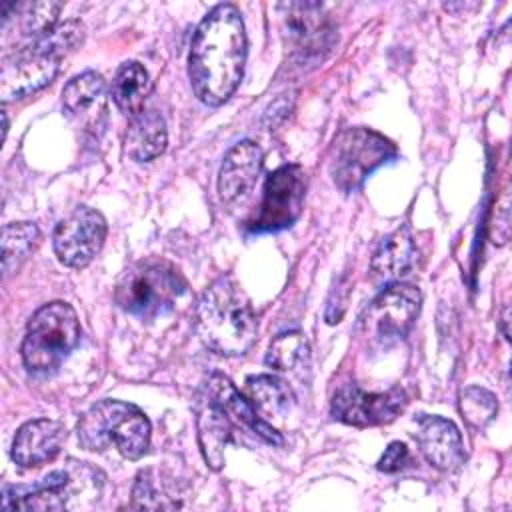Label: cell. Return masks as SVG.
<instances>
[{"mask_svg": "<svg viewBox=\"0 0 512 512\" xmlns=\"http://www.w3.org/2000/svg\"><path fill=\"white\" fill-rule=\"evenodd\" d=\"M246 50L240 10L234 4L214 6L200 20L188 54V78L200 102L220 106L234 94L244 74Z\"/></svg>", "mask_w": 512, "mask_h": 512, "instance_id": "obj_1", "label": "cell"}, {"mask_svg": "<svg viewBox=\"0 0 512 512\" xmlns=\"http://www.w3.org/2000/svg\"><path fill=\"white\" fill-rule=\"evenodd\" d=\"M196 332L204 346L222 356H242L252 348L258 320L234 278L220 276L202 292L196 304Z\"/></svg>", "mask_w": 512, "mask_h": 512, "instance_id": "obj_2", "label": "cell"}, {"mask_svg": "<svg viewBox=\"0 0 512 512\" xmlns=\"http://www.w3.org/2000/svg\"><path fill=\"white\" fill-rule=\"evenodd\" d=\"M150 432V420L138 406L110 398L90 406L76 426L82 448L104 452L114 444L128 460H138L146 454Z\"/></svg>", "mask_w": 512, "mask_h": 512, "instance_id": "obj_3", "label": "cell"}, {"mask_svg": "<svg viewBox=\"0 0 512 512\" xmlns=\"http://www.w3.org/2000/svg\"><path fill=\"white\" fill-rule=\"evenodd\" d=\"M188 284L182 272L164 258H144L128 266L116 282V304L140 318L156 320L174 308Z\"/></svg>", "mask_w": 512, "mask_h": 512, "instance_id": "obj_4", "label": "cell"}, {"mask_svg": "<svg viewBox=\"0 0 512 512\" xmlns=\"http://www.w3.org/2000/svg\"><path fill=\"white\" fill-rule=\"evenodd\" d=\"M82 328L76 310L62 300L40 306L28 320L22 340V362L30 372L56 370L76 348Z\"/></svg>", "mask_w": 512, "mask_h": 512, "instance_id": "obj_5", "label": "cell"}, {"mask_svg": "<svg viewBox=\"0 0 512 512\" xmlns=\"http://www.w3.org/2000/svg\"><path fill=\"white\" fill-rule=\"evenodd\" d=\"M394 156L396 146L382 134L364 126L346 128L334 138L330 174L342 192H354L374 170Z\"/></svg>", "mask_w": 512, "mask_h": 512, "instance_id": "obj_6", "label": "cell"}, {"mask_svg": "<svg viewBox=\"0 0 512 512\" xmlns=\"http://www.w3.org/2000/svg\"><path fill=\"white\" fill-rule=\"evenodd\" d=\"M282 16V38L294 64H318L336 44V28L318 2L278 4Z\"/></svg>", "mask_w": 512, "mask_h": 512, "instance_id": "obj_7", "label": "cell"}, {"mask_svg": "<svg viewBox=\"0 0 512 512\" xmlns=\"http://www.w3.org/2000/svg\"><path fill=\"white\" fill-rule=\"evenodd\" d=\"M422 294L406 282H390L368 304L360 316V330L372 344H392L402 340L420 312Z\"/></svg>", "mask_w": 512, "mask_h": 512, "instance_id": "obj_8", "label": "cell"}, {"mask_svg": "<svg viewBox=\"0 0 512 512\" xmlns=\"http://www.w3.org/2000/svg\"><path fill=\"white\" fill-rule=\"evenodd\" d=\"M62 54L44 40H34L2 60L0 96L2 102H14L46 88L58 74Z\"/></svg>", "mask_w": 512, "mask_h": 512, "instance_id": "obj_9", "label": "cell"}, {"mask_svg": "<svg viewBox=\"0 0 512 512\" xmlns=\"http://www.w3.org/2000/svg\"><path fill=\"white\" fill-rule=\"evenodd\" d=\"M306 196V174L298 164L276 168L264 184L262 202L250 220L252 232H278L296 222Z\"/></svg>", "mask_w": 512, "mask_h": 512, "instance_id": "obj_10", "label": "cell"}, {"mask_svg": "<svg viewBox=\"0 0 512 512\" xmlns=\"http://www.w3.org/2000/svg\"><path fill=\"white\" fill-rule=\"evenodd\" d=\"M96 470L84 462H70L64 470L46 474L32 486H4L2 510L24 512H58L66 510L72 496H76L80 482L94 476Z\"/></svg>", "mask_w": 512, "mask_h": 512, "instance_id": "obj_11", "label": "cell"}, {"mask_svg": "<svg viewBox=\"0 0 512 512\" xmlns=\"http://www.w3.org/2000/svg\"><path fill=\"white\" fill-rule=\"evenodd\" d=\"M104 216L90 208L78 206L62 218L52 232V248L56 258L68 268H84L102 250L106 240Z\"/></svg>", "mask_w": 512, "mask_h": 512, "instance_id": "obj_12", "label": "cell"}, {"mask_svg": "<svg viewBox=\"0 0 512 512\" xmlns=\"http://www.w3.org/2000/svg\"><path fill=\"white\" fill-rule=\"evenodd\" d=\"M406 406V396L400 388L386 392H364L356 384H342L330 404L336 420L350 426H378L392 422Z\"/></svg>", "mask_w": 512, "mask_h": 512, "instance_id": "obj_13", "label": "cell"}, {"mask_svg": "<svg viewBox=\"0 0 512 512\" xmlns=\"http://www.w3.org/2000/svg\"><path fill=\"white\" fill-rule=\"evenodd\" d=\"M262 164H264V152L256 142L240 140L238 144H234L226 152L218 172L220 200L228 206L242 204L250 196L260 176Z\"/></svg>", "mask_w": 512, "mask_h": 512, "instance_id": "obj_14", "label": "cell"}, {"mask_svg": "<svg viewBox=\"0 0 512 512\" xmlns=\"http://www.w3.org/2000/svg\"><path fill=\"white\" fill-rule=\"evenodd\" d=\"M204 394L222 408V412L232 420V424L246 428L248 432L256 434L258 438L272 446L282 444V436L264 418H260L254 404L248 398H244L224 374L212 372L204 384Z\"/></svg>", "mask_w": 512, "mask_h": 512, "instance_id": "obj_15", "label": "cell"}, {"mask_svg": "<svg viewBox=\"0 0 512 512\" xmlns=\"http://www.w3.org/2000/svg\"><path fill=\"white\" fill-rule=\"evenodd\" d=\"M416 440L426 462L442 472H454L464 462V444L460 430L442 416H422L418 420Z\"/></svg>", "mask_w": 512, "mask_h": 512, "instance_id": "obj_16", "label": "cell"}, {"mask_svg": "<svg viewBox=\"0 0 512 512\" xmlns=\"http://www.w3.org/2000/svg\"><path fill=\"white\" fill-rule=\"evenodd\" d=\"M66 440L58 420L38 418L22 424L12 440V460L22 468H36L54 460Z\"/></svg>", "mask_w": 512, "mask_h": 512, "instance_id": "obj_17", "label": "cell"}, {"mask_svg": "<svg viewBox=\"0 0 512 512\" xmlns=\"http://www.w3.org/2000/svg\"><path fill=\"white\" fill-rule=\"evenodd\" d=\"M416 262V246L408 226H402L388 234L376 248L370 268L374 278L382 282H398L406 276Z\"/></svg>", "mask_w": 512, "mask_h": 512, "instance_id": "obj_18", "label": "cell"}, {"mask_svg": "<svg viewBox=\"0 0 512 512\" xmlns=\"http://www.w3.org/2000/svg\"><path fill=\"white\" fill-rule=\"evenodd\" d=\"M168 144L166 120L156 110H142L130 118L126 130V154L134 162H150L158 158Z\"/></svg>", "mask_w": 512, "mask_h": 512, "instance_id": "obj_19", "label": "cell"}, {"mask_svg": "<svg viewBox=\"0 0 512 512\" xmlns=\"http://www.w3.org/2000/svg\"><path fill=\"white\" fill-rule=\"evenodd\" d=\"M196 428H198V444L206 464L212 470H220L224 466V450L232 436V420L206 394L198 408Z\"/></svg>", "mask_w": 512, "mask_h": 512, "instance_id": "obj_20", "label": "cell"}, {"mask_svg": "<svg viewBox=\"0 0 512 512\" xmlns=\"http://www.w3.org/2000/svg\"><path fill=\"white\" fill-rule=\"evenodd\" d=\"M150 90H152L150 76H148L146 68L136 60H128V62L120 64V68L116 70V74L112 78V86H110L114 104L118 106L120 112L128 114L130 118L144 110V102H146Z\"/></svg>", "mask_w": 512, "mask_h": 512, "instance_id": "obj_21", "label": "cell"}, {"mask_svg": "<svg viewBox=\"0 0 512 512\" xmlns=\"http://www.w3.org/2000/svg\"><path fill=\"white\" fill-rule=\"evenodd\" d=\"M62 104L72 116H90L98 118L106 110V82L94 72L86 70L62 88Z\"/></svg>", "mask_w": 512, "mask_h": 512, "instance_id": "obj_22", "label": "cell"}, {"mask_svg": "<svg viewBox=\"0 0 512 512\" xmlns=\"http://www.w3.org/2000/svg\"><path fill=\"white\" fill-rule=\"evenodd\" d=\"M178 488L154 468L140 470L132 486V506L144 510H174L182 506Z\"/></svg>", "mask_w": 512, "mask_h": 512, "instance_id": "obj_23", "label": "cell"}, {"mask_svg": "<svg viewBox=\"0 0 512 512\" xmlns=\"http://www.w3.org/2000/svg\"><path fill=\"white\" fill-rule=\"evenodd\" d=\"M248 400L266 416H282L292 406V390L284 380L272 374H258L246 380Z\"/></svg>", "mask_w": 512, "mask_h": 512, "instance_id": "obj_24", "label": "cell"}, {"mask_svg": "<svg viewBox=\"0 0 512 512\" xmlns=\"http://www.w3.org/2000/svg\"><path fill=\"white\" fill-rule=\"evenodd\" d=\"M40 230L34 222H12L2 230V272L4 278L14 274L38 244Z\"/></svg>", "mask_w": 512, "mask_h": 512, "instance_id": "obj_25", "label": "cell"}, {"mask_svg": "<svg viewBox=\"0 0 512 512\" xmlns=\"http://www.w3.org/2000/svg\"><path fill=\"white\" fill-rule=\"evenodd\" d=\"M10 14L20 16V30L24 36H30L32 42L46 36L50 30H54L58 22V14L62 10L60 2H28V4H16L6 2L2 4Z\"/></svg>", "mask_w": 512, "mask_h": 512, "instance_id": "obj_26", "label": "cell"}, {"mask_svg": "<svg viewBox=\"0 0 512 512\" xmlns=\"http://www.w3.org/2000/svg\"><path fill=\"white\" fill-rule=\"evenodd\" d=\"M308 356H310V346L306 336L298 330H292V332L278 334L270 342L264 362L276 370H294L302 366L308 360Z\"/></svg>", "mask_w": 512, "mask_h": 512, "instance_id": "obj_27", "label": "cell"}, {"mask_svg": "<svg viewBox=\"0 0 512 512\" xmlns=\"http://www.w3.org/2000/svg\"><path fill=\"white\" fill-rule=\"evenodd\" d=\"M458 408L462 418L468 422L472 428H484L486 424L492 422V418L498 412V402L492 392L480 386H468L460 392Z\"/></svg>", "mask_w": 512, "mask_h": 512, "instance_id": "obj_28", "label": "cell"}, {"mask_svg": "<svg viewBox=\"0 0 512 512\" xmlns=\"http://www.w3.org/2000/svg\"><path fill=\"white\" fill-rule=\"evenodd\" d=\"M408 460H410V452H408L406 444L404 442H390L388 448L384 450V454L378 460V470L386 472V474H392V472L402 470L408 464Z\"/></svg>", "mask_w": 512, "mask_h": 512, "instance_id": "obj_29", "label": "cell"}, {"mask_svg": "<svg viewBox=\"0 0 512 512\" xmlns=\"http://www.w3.org/2000/svg\"><path fill=\"white\" fill-rule=\"evenodd\" d=\"M348 292H350L348 282L342 278V280L334 286V290H332V294H330V298H328V304H326L324 318H326L328 324L340 322V318H342V314H344V310H346Z\"/></svg>", "mask_w": 512, "mask_h": 512, "instance_id": "obj_30", "label": "cell"}, {"mask_svg": "<svg viewBox=\"0 0 512 512\" xmlns=\"http://www.w3.org/2000/svg\"><path fill=\"white\" fill-rule=\"evenodd\" d=\"M508 314H510V310H508V304L502 308V314H500V328H502V334H504V338L506 340H510V330H508Z\"/></svg>", "mask_w": 512, "mask_h": 512, "instance_id": "obj_31", "label": "cell"}]
</instances>
